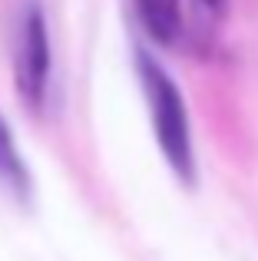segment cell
I'll use <instances>...</instances> for the list:
<instances>
[{
  "mask_svg": "<svg viewBox=\"0 0 258 261\" xmlns=\"http://www.w3.org/2000/svg\"><path fill=\"white\" fill-rule=\"evenodd\" d=\"M0 182H4L10 192H17L20 198L30 195V185H33L30 169H27L23 155H20L17 139H13L10 122L4 119V113H0Z\"/></svg>",
  "mask_w": 258,
  "mask_h": 261,
  "instance_id": "4",
  "label": "cell"
},
{
  "mask_svg": "<svg viewBox=\"0 0 258 261\" xmlns=\"http://www.w3.org/2000/svg\"><path fill=\"white\" fill-rule=\"evenodd\" d=\"M50 70H53V46H50V27L46 13L37 0L23 7L17 33V57H13V73H17V93L33 113L46 106L50 93Z\"/></svg>",
  "mask_w": 258,
  "mask_h": 261,
  "instance_id": "2",
  "label": "cell"
},
{
  "mask_svg": "<svg viewBox=\"0 0 258 261\" xmlns=\"http://www.w3.org/2000/svg\"><path fill=\"white\" fill-rule=\"evenodd\" d=\"M133 63H136V76H139V86H142L146 102H149L156 142H159L169 169L179 175V182L186 189H192L199 175H195V149H192V129H189L186 99H182L175 80L169 76V70L149 50L136 46Z\"/></svg>",
  "mask_w": 258,
  "mask_h": 261,
  "instance_id": "1",
  "label": "cell"
},
{
  "mask_svg": "<svg viewBox=\"0 0 258 261\" xmlns=\"http://www.w3.org/2000/svg\"><path fill=\"white\" fill-rule=\"evenodd\" d=\"M139 20L146 33L162 46H172L182 33V10L179 0H136Z\"/></svg>",
  "mask_w": 258,
  "mask_h": 261,
  "instance_id": "3",
  "label": "cell"
},
{
  "mask_svg": "<svg viewBox=\"0 0 258 261\" xmlns=\"http://www.w3.org/2000/svg\"><path fill=\"white\" fill-rule=\"evenodd\" d=\"M195 4H199L202 10H209L212 17H219V13L225 10V0H195Z\"/></svg>",
  "mask_w": 258,
  "mask_h": 261,
  "instance_id": "5",
  "label": "cell"
}]
</instances>
